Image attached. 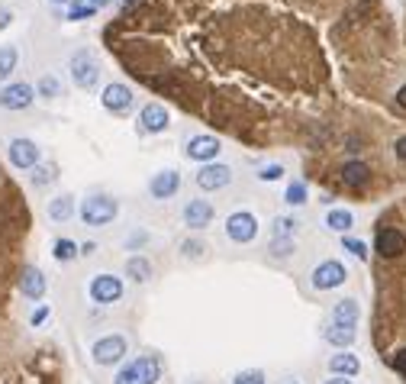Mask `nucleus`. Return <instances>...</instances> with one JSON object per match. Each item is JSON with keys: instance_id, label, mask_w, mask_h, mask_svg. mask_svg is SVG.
Masks as SVG:
<instances>
[{"instance_id": "f257e3e1", "label": "nucleus", "mask_w": 406, "mask_h": 384, "mask_svg": "<svg viewBox=\"0 0 406 384\" xmlns=\"http://www.w3.org/2000/svg\"><path fill=\"white\" fill-rule=\"evenodd\" d=\"M103 46L146 91L248 146L329 149L387 91L381 0H120Z\"/></svg>"}, {"instance_id": "cd10ccee", "label": "nucleus", "mask_w": 406, "mask_h": 384, "mask_svg": "<svg viewBox=\"0 0 406 384\" xmlns=\"http://www.w3.org/2000/svg\"><path fill=\"white\" fill-rule=\"evenodd\" d=\"M36 94L39 97H58L62 94V85H58V78L55 75H42L36 85Z\"/></svg>"}, {"instance_id": "393cba45", "label": "nucleus", "mask_w": 406, "mask_h": 384, "mask_svg": "<svg viewBox=\"0 0 406 384\" xmlns=\"http://www.w3.org/2000/svg\"><path fill=\"white\" fill-rule=\"evenodd\" d=\"M16 62H20V49L16 46H0V81H7L16 71Z\"/></svg>"}, {"instance_id": "dca6fc26", "label": "nucleus", "mask_w": 406, "mask_h": 384, "mask_svg": "<svg viewBox=\"0 0 406 384\" xmlns=\"http://www.w3.org/2000/svg\"><path fill=\"white\" fill-rule=\"evenodd\" d=\"M91 297L97 304H116V300L123 297V281L116 275H97L91 281Z\"/></svg>"}, {"instance_id": "f3484780", "label": "nucleus", "mask_w": 406, "mask_h": 384, "mask_svg": "<svg viewBox=\"0 0 406 384\" xmlns=\"http://www.w3.org/2000/svg\"><path fill=\"white\" fill-rule=\"evenodd\" d=\"M10 165L13 168H36L39 146L32 139H10Z\"/></svg>"}, {"instance_id": "c85d7f7f", "label": "nucleus", "mask_w": 406, "mask_h": 384, "mask_svg": "<svg viewBox=\"0 0 406 384\" xmlns=\"http://www.w3.org/2000/svg\"><path fill=\"white\" fill-rule=\"evenodd\" d=\"M55 178H58V168H55V165H36V168H32V185L36 187L52 185Z\"/></svg>"}, {"instance_id": "79ce46f5", "label": "nucleus", "mask_w": 406, "mask_h": 384, "mask_svg": "<svg viewBox=\"0 0 406 384\" xmlns=\"http://www.w3.org/2000/svg\"><path fill=\"white\" fill-rule=\"evenodd\" d=\"M94 10H103V7H110V4H116V0H87Z\"/></svg>"}, {"instance_id": "6ab92c4d", "label": "nucleus", "mask_w": 406, "mask_h": 384, "mask_svg": "<svg viewBox=\"0 0 406 384\" xmlns=\"http://www.w3.org/2000/svg\"><path fill=\"white\" fill-rule=\"evenodd\" d=\"M213 223V204L210 200H191L184 207V226H191V230H203V226Z\"/></svg>"}, {"instance_id": "20e7f679", "label": "nucleus", "mask_w": 406, "mask_h": 384, "mask_svg": "<svg viewBox=\"0 0 406 384\" xmlns=\"http://www.w3.org/2000/svg\"><path fill=\"white\" fill-rule=\"evenodd\" d=\"M71 81H75L81 91H94V87H97L100 65H97V58H94V52H87V49L75 52V58H71Z\"/></svg>"}, {"instance_id": "c756f323", "label": "nucleus", "mask_w": 406, "mask_h": 384, "mask_svg": "<svg viewBox=\"0 0 406 384\" xmlns=\"http://www.w3.org/2000/svg\"><path fill=\"white\" fill-rule=\"evenodd\" d=\"M284 200H287L291 207H297V204H307V185H303V181H293V185L287 187V194H284Z\"/></svg>"}, {"instance_id": "f8f14e48", "label": "nucleus", "mask_w": 406, "mask_h": 384, "mask_svg": "<svg viewBox=\"0 0 406 384\" xmlns=\"http://www.w3.org/2000/svg\"><path fill=\"white\" fill-rule=\"evenodd\" d=\"M184 155L191 161H203V165H210V161L220 155V139L210 136V132H203V136H191L187 139Z\"/></svg>"}, {"instance_id": "9d476101", "label": "nucleus", "mask_w": 406, "mask_h": 384, "mask_svg": "<svg viewBox=\"0 0 406 384\" xmlns=\"http://www.w3.org/2000/svg\"><path fill=\"white\" fill-rule=\"evenodd\" d=\"M345 278H348V271H345L342 261H322V265H316L313 268V287L316 291H332V287H342L345 285Z\"/></svg>"}, {"instance_id": "aec40b11", "label": "nucleus", "mask_w": 406, "mask_h": 384, "mask_svg": "<svg viewBox=\"0 0 406 384\" xmlns=\"http://www.w3.org/2000/svg\"><path fill=\"white\" fill-rule=\"evenodd\" d=\"M329 371L338 378H352L361 371V361H358V355H352V352H338L329 359Z\"/></svg>"}, {"instance_id": "7c9ffc66", "label": "nucleus", "mask_w": 406, "mask_h": 384, "mask_svg": "<svg viewBox=\"0 0 406 384\" xmlns=\"http://www.w3.org/2000/svg\"><path fill=\"white\" fill-rule=\"evenodd\" d=\"M342 246L348 249V252L355 255V259H368V246H364V242H361V239H355V236H342Z\"/></svg>"}, {"instance_id": "39448f33", "label": "nucleus", "mask_w": 406, "mask_h": 384, "mask_svg": "<svg viewBox=\"0 0 406 384\" xmlns=\"http://www.w3.org/2000/svg\"><path fill=\"white\" fill-rule=\"evenodd\" d=\"M374 252L381 255V261H393L406 252V233L400 226H381L374 236Z\"/></svg>"}, {"instance_id": "f704fd0d", "label": "nucleus", "mask_w": 406, "mask_h": 384, "mask_svg": "<svg viewBox=\"0 0 406 384\" xmlns=\"http://www.w3.org/2000/svg\"><path fill=\"white\" fill-rule=\"evenodd\" d=\"M391 365H393V371H400V375H406V346H403V349H397V352H393Z\"/></svg>"}, {"instance_id": "6e6552de", "label": "nucleus", "mask_w": 406, "mask_h": 384, "mask_svg": "<svg viewBox=\"0 0 406 384\" xmlns=\"http://www.w3.org/2000/svg\"><path fill=\"white\" fill-rule=\"evenodd\" d=\"M168 126H171V113H168V107H165L161 100H148L146 107L139 110V130H142V132L158 136V132H165Z\"/></svg>"}, {"instance_id": "c9c22d12", "label": "nucleus", "mask_w": 406, "mask_h": 384, "mask_svg": "<svg viewBox=\"0 0 406 384\" xmlns=\"http://www.w3.org/2000/svg\"><path fill=\"white\" fill-rule=\"evenodd\" d=\"M284 175V168H281V165H268V168H261V181H277V178H281Z\"/></svg>"}, {"instance_id": "de8ad7c7", "label": "nucleus", "mask_w": 406, "mask_h": 384, "mask_svg": "<svg viewBox=\"0 0 406 384\" xmlns=\"http://www.w3.org/2000/svg\"><path fill=\"white\" fill-rule=\"evenodd\" d=\"M75 4H77V0H75Z\"/></svg>"}, {"instance_id": "72a5a7b5", "label": "nucleus", "mask_w": 406, "mask_h": 384, "mask_svg": "<svg viewBox=\"0 0 406 384\" xmlns=\"http://www.w3.org/2000/svg\"><path fill=\"white\" fill-rule=\"evenodd\" d=\"M236 384H265V375H261V371H242V375L236 378Z\"/></svg>"}, {"instance_id": "9b49d317", "label": "nucleus", "mask_w": 406, "mask_h": 384, "mask_svg": "<svg viewBox=\"0 0 406 384\" xmlns=\"http://www.w3.org/2000/svg\"><path fill=\"white\" fill-rule=\"evenodd\" d=\"M32 100H36V87L26 85V81H13L0 91V107L4 110H26L32 107Z\"/></svg>"}, {"instance_id": "a18cd8bd", "label": "nucleus", "mask_w": 406, "mask_h": 384, "mask_svg": "<svg viewBox=\"0 0 406 384\" xmlns=\"http://www.w3.org/2000/svg\"><path fill=\"white\" fill-rule=\"evenodd\" d=\"M49 4H71V0H49Z\"/></svg>"}, {"instance_id": "a878e982", "label": "nucleus", "mask_w": 406, "mask_h": 384, "mask_svg": "<svg viewBox=\"0 0 406 384\" xmlns=\"http://www.w3.org/2000/svg\"><path fill=\"white\" fill-rule=\"evenodd\" d=\"M332 323H358V304L355 300H338L332 307Z\"/></svg>"}, {"instance_id": "ea45409f", "label": "nucleus", "mask_w": 406, "mask_h": 384, "mask_svg": "<svg viewBox=\"0 0 406 384\" xmlns=\"http://www.w3.org/2000/svg\"><path fill=\"white\" fill-rule=\"evenodd\" d=\"M200 252H203V246H197V242H184V255L194 259V255H200Z\"/></svg>"}, {"instance_id": "49530a36", "label": "nucleus", "mask_w": 406, "mask_h": 384, "mask_svg": "<svg viewBox=\"0 0 406 384\" xmlns=\"http://www.w3.org/2000/svg\"><path fill=\"white\" fill-rule=\"evenodd\" d=\"M291 384H297V381H291Z\"/></svg>"}, {"instance_id": "4468645a", "label": "nucleus", "mask_w": 406, "mask_h": 384, "mask_svg": "<svg viewBox=\"0 0 406 384\" xmlns=\"http://www.w3.org/2000/svg\"><path fill=\"white\" fill-rule=\"evenodd\" d=\"M229 181H232L229 165H216V161H210V165H203V168L197 171V187L200 191H220V187H226Z\"/></svg>"}, {"instance_id": "423d86ee", "label": "nucleus", "mask_w": 406, "mask_h": 384, "mask_svg": "<svg viewBox=\"0 0 406 384\" xmlns=\"http://www.w3.org/2000/svg\"><path fill=\"white\" fill-rule=\"evenodd\" d=\"M226 236H229L232 242H239V246L252 242V239L258 236V216L248 213V210L229 213V220H226Z\"/></svg>"}, {"instance_id": "a19ab883", "label": "nucleus", "mask_w": 406, "mask_h": 384, "mask_svg": "<svg viewBox=\"0 0 406 384\" xmlns=\"http://www.w3.org/2000/svg\"><path fill=\"white\" fill-rule=\"evenodd\" d=\"M397 107H403V110H406V85H400V87H397Z\"/></svg>"}, {"instance_id": "58836bf2", "label": "nucleus", "mask_w": 406, "mask_h": 384, "mask_svg": "<svg viewBox=\"0 0 406 384\" xmlns=\"http://www.w3.org/2000/svg\"><path fill=\"white\" fill-rule=\"evenodd\" d=\"M46 320H49V307H39L36 314L30 316V323H32V326H39V323H46Z\"/></svg>"}, {"instance_id": "b1692460", "label": "nucleus", "mask_w": 406, "mask_h": 384, "mask_svg": "<svg viewBox=\"0 0 406 384\" xmlns=\"http://www.w3.org/2000/svg\"><path fill=\"white\" fill-rule=\"evenodd\" d=\"M126 275L132 278V281H148L152 278V261L142 259V255H132V259H126Z\"/></svg>"}, {"instance_id": "412c9836", "label": "nucleus", "mask_w": 406, "mask_h": 384, "mask_svg": "<svg viewBox=\"0 0 406 384\" xmlns=\"http://www.w3.org/2000/svg\"><path fill=\"white\" fill-rule=\"evenodd\" d=\"M355 336H358V323H332L326 330V339L332 346H352Z\"/></svg>"}, {"instance_id": "4c0bfd02", "label": "nucleus", "mask_w": 406, "mask_h": 384, "mask_svg": "<svg viewBox=\"0 0 406 384\" xmlns=\"http://www.w3.org/2000/svg\"><path fill=\"white\" fill-rule=\"evenodd\" d=\"M271 249H274L277 255H291V239H274V246Z\"/></svg>"}, {"instance_id": "2f4dec72", "label": "nucleus", "mask_w": 406, "mask_h": 384, "mask_svg": "<svg viewBox=\"0 0 406 384\" xmlns=\"http://www.w3.org/2000/svg\"><path fill=\"white\" fill-rule=\"evenodd\" d=\"M293 226H297V223H293L291 216H277V220H274V239H287L293 233Z\"/></svg>"}, {"instance_id": "4be33fe9", "label": "nucleus", "mask_w": 406, "mask_h": 384, "mask_svg": "<svg viewBox=\"0 0 406 384\" xmlns=\"http://www.w3.org/2000/svg\"><path fill=\"white\" fill-rule=\"evenodd\" d=\"M49 216H52L55 223H65L75 216V197L71 194H58L55 200H49Z\"/></svg>"}, {"instance_id": "1a4fd4ad", "label": "nucleus", "mask_w": 406, "mask_h": 384, "mask_svg": "<svg viewBox=\"0 0 406 384\" xmlns=\"http://www.w3.org/2000/svg\"><path fill=\"white\" fill-rule=\"evenodd\" d=\"M100 104H103L110 113H129L136 97H132V87H126L123 81H110V85L100 91Z\"/></svg>"}, {"instance_id": "37998d69", "label": "nucleus", "mask_w": 406, "mask_h": 384, "mask_svg": "<svg viewBox=\"0 0 406 384\" xmlns=\"http://www.w3.org/2000/svg\"><path fill=\"white\" fill-rule=\"evenodd\" d=\"M322 384H352V381H348V378H338V375H332L329 381H322Z\"/></svg>"}, {"instance_id": "7ed1b4c3", "label": "nucleus", "mask_w": 406, "mask_h": 384, "mask_svg": "<svg viewBox=\"0 0 406 384\" xmlns=\"http://www.w3.org/2000/svg\"><path fill=\"white\" fill-rule=\"evenodd\" d=\"M81 220L87 226H107L116 220V200L110 194H91L81 200Z\"/></svg>"}, {"instance_id": "5701e85b", "label": "nucleus", "mask_w": 406, "mask_h": 384, "mask_svg": "<svg viewBox=\"0 0 406 384\" xmlns=\"http://www.w3.org/2000/svg\"><path fill=\"white\" fill-rule=\"evenodd\" d=\"M326 226H329L332 233H348L355 226V216L352 210H342V207H332L329 213H326Z\"/></svg>"}, {"instance_id": "f03ea898", "label": "nucleus", "mask_w": 406, "mask_h": 384, "mask_svg": "<svg viewBox=\"0 0 406 384\" xmlns=\"http://www.w3.org/2000/svg\"><path fill=\"white\" fill-rule=\"evenodd\" d=\"M158 378H161L158 359L155 355H142V359H132L126 368H120L113 384H155Z\"/></svg>"}, {"instance_id": "473e14b6", "label": "nucleus", "mask_w": 406, "mask_h": 384, "mask_svg": "<svg viewBox=\"0 0 406 384\" xmlns=\"http://www.w3.org/2000/svg\"><path fill=\"white\" fill-rule=\"evenodd\" d=\"M97 10L91 7V4H75V7L68 10V20H87V16H94Z\"/></svg>"}, {"instance_id": "c03bdc74", "label": "nucleus", "mask_w": 406, "mask_h": 384, "mask_svg": "<svg viewBox=\"0 0 406 384\" xmlns=\"http://www.w3.org/2000/svg\"><path fill=\"white\" fill-rule=\"evenodd\" d=\"M10 20H13V16H10V13H7V10H0V30H4V26H7V23H10Z\"/></svg>"}, {"instance_id": "ddd939ff", "label": "nucleus", "mask_w": 406, "mask_h": 384, "mask_svg": "<svg viewBox=\"0 0 406 384\" xmlns=\"http://www.w3.org/2000/svg\"><path fill=\"white\" fill-rule=\"evenodd\" d=\"M16 285H20V294L30 300H42L46 297V275L36 268V265H23V271H20V278H16Z\"/></svg>"}, {"instance_id": "2eb2a0df", "label": "nucleus", "mask_w": 406, "mask_h": 384, "mask_svg": "<svg viewBox=\"0 0 406 384\" xmlns=\"http://www.w3.org/2000/svg\"><path fill=\"white\" fill-rule=\"evenodd\" d=\"M123 355H126L123 336H103L94 342V361H97V365H116Z\"/></svg>"}, {"instance_id": "e433bc0d", "label": "nucleus", "mask_w": 406, "mask_h": 384, "mask_svg": "<svg viewBox=\"0 0 406 384\" xmlns=\"http://www.w3.org/2000/svg\"><path fill=\"white\" fill-rule=\"evenodd\" d=\"M393 155H397L400 161H406V136H397V142H393Z\"/></svg>"}, {"instance_id": "bb28decb", "label": "nucleus", "mask_w": 406, "mask_h": 384, "mask_svg": "<svg viewBox=\"0 0 406 384\" xmlns=\"http://www.w3.org/2000/svg\"><path fill=\"white\" fill-rule=\"evenodd\" d=\"M52 255H55L58 261H71V259L77 255V242H75V239H55Z\"/></svg>"}, {"instance_id": "0eeeda50", "label": "nucleus", "mask_w": 406, "mask_h": 384, "mask_svg": "<svg viewBox=\"0 0 406 384\" xmlns=\"http://www.w3.org/2000/svg\"><path fill=\"white\" fill-rule=\"evenodd\" d=\"M371 178H374V171H371V165L364 159H348L338 165V181L345 187H352V191H364L371 185Z\"/></svg>"}, {"instance_id": "a211bd4d", "label": "nucleus", "mask_w": 406, "mask_h": 384, "mask_svg": "<svg viewBox=\"0 0 406 384\" xmlns=\"http://www.w3.org/2000/svg\"><path fill=\"white\" fill-rule=\"evenodd\" d=\"M148 191H152L155 200L175 197V194L181 191V171L165 168V171H158V175H152V185H148Z\"/></svg>"}]
</instances>
